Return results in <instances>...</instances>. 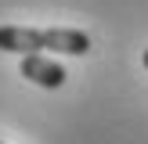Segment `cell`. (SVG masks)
Masks as SVG:
<instances>
[{
  "instance_id": "5",
  "label": "cell",
  "mask_w": 148,
  "mask_h": 144,
  "mask_svg": "<svg viewBox=\"0 0 148 144\" xmlns=\"http://www.w3.org/2000/svg\"><path fill=\"white\" fill-rule=\"evenodd\" d=\"M0 144H4V141H0Z\"/></svg>"
},
{
  "instance_id": "1",
  "label": "cell",
  "mask_w": 148,
  "mask_h": 144,
  "mask_svg": "<svg viewBox=\"0 0 148 144\" xmlns=\"http://www.w3.org/2000/svg\"><path fill=\"white\" fill-rule=\"evenodd\" d=\"M0 50L7 54H43V29H25V25H0Z\"/></svg>"
},
{
  "instance_id": "2",
  "label": "cell",
  "mask_w": 148,
  "mask_h": 144,
  "mask_svg": "<svg viewBox=\"0 0 148 144\" xmlns=\"http://www.w3.org/2000/svg\"><path fill=\"white\" fill-rule=\"evenodd\" d=\"M22 76H25L29 83H36V86L58 90V86L65 83V76H69V72H65L58 61L43 58V54H22Z\"/></svg>"
},
{
  "instance_id": "3",
  "label": "cell",
  "mask_w": 148,
  "mask_h": 144,
  "mask_svg": "<svg viewBox=\"0 0 148 144\" xmlns=\"http://www.w3.org/2000/svg\"><path fill=\"white\" fill-rule=\"evenodd\" d=\"M43 43H47V50L76 54V58L90 50V36L83 29H43Z\"/></svg>"
},
{
  "instance_id": "4",
  "label": "cell",
  "mask_w": 148,
  "mask_h": 144,
  "mask_svg": "<svg viewBox=\"0 0 148 144\" xmlns=\"http://www.w3.org/2000/svg\"><path fill=\"white\" fill-rule=\"evenodd\" d=\"M145 69H148V50H145Z\"/></svg>"
}]
</instances>
